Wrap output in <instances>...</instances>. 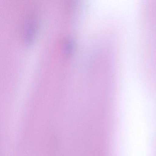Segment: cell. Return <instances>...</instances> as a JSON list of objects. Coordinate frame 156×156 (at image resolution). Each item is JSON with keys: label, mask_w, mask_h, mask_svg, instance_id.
Returning a JSON list of instances; mask_svg holds the SVG:
<instances>
[{"label": "cell", "mask_w": 156, "mask_h": 156, "mask_svg": "<svg viewBox=\"0 0 156 156\" xmlns=\"http://www.w3.org/2000/svg\"><path fill=\"white\" fill-rule=\"evenodd\" d=\"M35 27L34 23L32 22L27 27L25 34L26 42L27 44H30L32 41L34 34Z\"/></svg>", "instance_id": "6da1fadb"}]
</instances>
